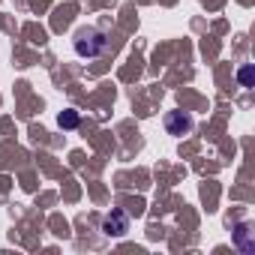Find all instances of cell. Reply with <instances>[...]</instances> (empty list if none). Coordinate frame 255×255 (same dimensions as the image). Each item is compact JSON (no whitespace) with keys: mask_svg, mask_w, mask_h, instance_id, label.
Returning <instances> with one entry per match:
<instances>
[{"mask_svg":"<svg viewBox=\"0 0 255 255\" xmlns=\"http://www.w3.org/2000/svg\"><path fill=\"white\" fill-rule=\"evenodd\" d=\"M72 48H75L78 57H99V54H105L108 39H105V33L99 27H81L72 36Z\"/></svg>","mask_w":255,"mask_h":255,"instance_id":"6da1fadb","label":"cell"},{"mask_svg":"<svg viewBox=\"0 0 255 255\" xmlns=\"http://www.w3.org/2000/svg\"><path fill=\"white\" fill-rule=\"evenodd\" d=\"M126 231H129V216H126L123 210H108L102 216V234L105 237H123Z\"/></svg>","mask_w":255,"mask_h":255,"instance_id":"7a4b0ae2","label":"cell"},{"mask_svg":"<svg viewBox=\"0 0 255 255\" xmlns=\"http://www.w3.org/2000/svg\"><path fill=\"white\" fill-rule=\"evenodd\" d=\"M189 129H192V114H189V111H168V114H165V132H168V135L180 138V135H186Z\"/></svg>","mask_w":255,"mask_h":255,"instance_id":"3957f363","label":"cell"},{"mask_svg":"<svg viewBox=\"0 0 255 255\" xmlns=\"http://www.w3.org/2000/svg\"><path fill=\"white\" fill-rule=\"evenodd\" d=\"M78 123H81V117H78L75 108H63V111L57 114V126H60V129H75Z\"/></svg>","mask_w":255,"mask_h":255,"instance_id":"277c9868","label":"cell"},{"mask_svg":"<svg viewBox=\"0 0 255 255\" xmlns=\"http://www.w3.org/2000/svg\"><path fill=\"white\" fill-rule=\"evenodd\" d=\"M249 234H252V231H249V225H246V222H240V225L234 228V240H237V249H243V252H252V249H255V246L249 243Z\"/></svg>","mask_w":255,"mask_h":255,"instance_id":"5b68a950","label":"cell"},{"mask_svg":"<svg viewBox=\"0 0 255 255\" xmlns=\"http://www.w3.org/2000/svg\"><path fill=\"white\" fill-rule=\"evenodd\" d=\"M237 81H240V87H252L255 84V69L246 63V66H240L237 69Z\"/></svg>","mask_w":255,"mask_h":255,"instance_id":"8992f818","label":"cell"}]
</instances>
